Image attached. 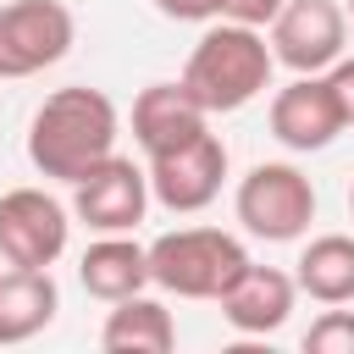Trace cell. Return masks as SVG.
<instances>
[{"label": "cell", "mask_w": 354, "mask_h": 354, "mask_svg": "<svg viewBox=\"0 0 354 354\" xmlns=\"http://www.w3.org/2000/svg\"><path fill=\"white\" fill-rule=\"evenodd\" d=\"M216 304H221V321H227L232 332L266 337V332H282V326H288V315H293V304H299V282H293L288 271H277V266H254V260H249V271H243Z\"/></svg>", "instance_id": "cell-12"}, {"label": "cell", "mask_w": 354, "mask_h": 354, "mask_svg": "<svg viewBox=\"0 0 354 354\" xmlns=\"http://www.w3.org/2000/svg\"><path fill=\"white\" fill-rule=\"evenodd\" d=\"M77 39L61 0H6L0 6V77H33L55 66Z\"/></svg>", "instance_id": "cell-7"}, {"label": "cell", "mask_w": 354, "mask_h": 354, "mask_svg": "<svg viewBox=\"0 0 354 354\" xmlns=\"http://www.w3.org/2000/svg\"><path fill=\"white\" fill-rule=\"evenodd\" d=\"M116 133H122L116 100L105 88L66 83V88L44 94V105L33 111V122H28V160H33L39 177L77 183L88 166L116 155Z\"/></svg>", "instance_id": "cell-1"}, {"label": "cell", "mask_w": 354, "mask_h": 354, "mask_svg": "<svg viewBox=\"0 0 354 354\" xmlns=\"http://www.w3.org/2000/svg\"><path fill=\"white\" fill-rule=\"evenodd\" d=\"M55 310H61V288L50 271H33V266L0 271V348L39 337L55 321Z\"/></svg>", "instance_id": "cell-14"}, {"label": "cell", "mask_w": 354, "mask_h": 354, "mask_svg": "<svg viewBox=\"0 0 354 354\" xmlns=\"http://www.w3.org/2000/svg\"><path fill=\"white\" fill-rule=\"evenodd\" d=\"M348 22H354V0H348Z\"/></svg>", "instance_id": "cell-22"}, {"label": "cell", "mask_w": 354, "mask_h": 354, "mask_svg": "<svg viewBox=\"0 0 354 354\" xmlns=\"http://www.w3.org/2000/svg\"><path fill=\"white\" fill-rule=\"evenodd\" d=\"M77 282L100 304H116V299L144 293L155 282L149 277V243H133L127 232H94V243L77 260Z\"/></svg>", "instance_id": "cell-13"}, {"label": "cell", "mask_w": 354, "mask_h": 354, "mask_svg": "<svg viewBox=\"0 0 354 354\" xmlns=\"http://www.w3.org/2000/svg\"><path fill=\"white\" fill-rule=\"evenodd\" d=\"M155 11L171 17V22H216L221 0H155Z\"/></svg>", "instance_id": "cell-19"}, {"label": "cell", "mask_w": 354, "mask_h": 354, "mask_svg": "<svg viewBox=\"0 0 354 354\" xmlns=\"http://www.w3.org/2000/svg\"><path fill=\"white\" fill-rule=\"evenodd\" d=\"M100 348L105 354H171L177 348V321L160 299L149 293H133V299H116L105 310V326H100Z\"/></svg>", "instance_id": "cell-15"}, {"label": "cell", "mask_w": 354, "mask_h": 354, "mask_svg": "<svg viewBox=\"0 0 354 354\" xmlns=\"http://www.w3.org/2000/svg\"><path fill=\"white\" fill-rule=\"evenodd\" d=\"M149 166L127 160V155H105L100 166H88L72 183V216L88 232H133L149 210Z\"/></svg>", "instance_id": "cell-8"}, {"label": "cell", "mask_w": 354, "mask_h": 354, "mask_svg": "<svg viewBox=\"0 0 354 354\" xmlns=\"http://www.w3.org/2000/svg\"><path fill=\"white\" fill-rule=\"evenodd\" d=\"M337 133H348V116L326 83V72H293V83H282L271 94V138L293 155H315L332 149Z\"/></svg>", "instance_id": "cell-10"}, {"label": "cell", "mask_w": 354, "mask_h": 354, "mask_svg": "<svg viewBox=\"0 0 354 354\" xmlns=\"http://www.w3.org/2000/svg\"><path fill=\"white\" fill-rule=\"evenodd\" d=\"M304 354H354V310L326 304L304 332Z\"/></svg>", "instance_id": "cell-17"}, {"label": "cell", "mask_w": 354, "mask_h": 354, "mask_svg": "<svg viewBox=\"0 0 354 354\" xmlns=\"http://www.w3.org/2000/svg\"><path fill=\"white\" fill-rule=\"evenodd\" d=\"M232 210L243 221L249 238H266V243H293L310 232L315 221V183L293 166V160H260L238 177V194H232Z\"/></svg>", "instance_id": "cell-4"}, {"label": "cell", "mask_w": 354, "mask_h": 354, "mask_svg": "<svg viewBox=\"0 0 354 354\" xmlns=\"http://www.w3.org/2000/svg\"><path fill=\"white\" fill-rule=\"evenodd\" d=\"M72 210L44 188H6L0 194V260L50 271L66 254Z\"/></svg>", "instance_id": "cell-5"}, {"label": "cell", "mask_w": 354, "mask_h": 354, "mask_svg": "<svg viewBox=\"0 0 354 354\" xmlns=\"http://www.w3.org/2000/svg\"><path fill=\"white\" fill-rule=\"evenodd\" d=\"M282 6H288V0H221V17L249 22V28H271Z\"/></svg>", "instance_id": "cell-18"}, {"label": "cell", "mask_w": 354, "mask_h": 354, "mask_svg": "<svg viewBox=\"0 0 354 354\" xmlns=\"http://www.w3.org/2000/svg\"><path fill=\"white\" fill-rule=\"evenodd\" d=\"M326 83H332V94H337V105H343V116L354 127V55H343L337 66H326Z\"/></svg>", "instance_id": "cell-20"}, {"label": "cell", "mask_w": 354, "mask_h": 354, "mask_svg": "<svg viewBox=\"0 0 354 354\" xmlns=\"http://www.w3.org/2000/svg\"><path fill=\"white\" fill-rule=\"evenodd\" d=\"M221 183H227V144H221V133H210V127H205L199 138L166 149V155H149V194H155V205L171 210V216L205 210V205L221 194Z\"/></svg>", "instance_id": "cell-9"}, {"label": "cell", "mask_w": 354, "mask_h": 354, "mask_svg": "<svg viewBox=\"0 0 354 354\" xmlns=\"http://www.w3.org/2000/svg\"><path fill=\"white\" fill-rule=\"evenodd\" d=\"M293 266H299L293 271L299 293H310L315 304H354V238L348 232L310 238Z\"/></svg>", "instance_id": "cell-16"}, {"label": "cell", "mask_w": 354, "mask_h": 354, "mask_svg": "<svg viewBox=\"0 0 354 354\" xmlns=\"http://www.w3.org/2000/svg\"><path fill=\"white\" fill-rule=\"evenodd\" d=\"M205 127H210V111L194 100V88L183 77L177 83H149L133 100V138H138L144 160L149 155H166V149H177L188 138H199Z\"/></svg>", "instance_id": "cell-11"}, {"label": "cell", "mask_w": 354, "mask_h": 354, "mask_svg": "<svg viewBox=\"0 0 354 354\" xmlns=\"http://www.w3.org/2000/svg\"><path fill=\"white\" fill-rule=\"evenodd\" d=\"M271 72H277V55H271L266 28H249L232 17L205 22V33L194 39V50L183 61V83L194 88V100L210 116H232V111L254 105L271 88Z\"/></svg>", "instance_id": "cell-2"}, {"label": "cell", "mask_w": 354, "mask_h": 354, "mask_svg": "<svg viewBox=\"0 0 354 354\" xmlns=\"http://www.w3.org/2000/svg\"><path fill=\"white\" fill-rule=\"evenodd\" d=\"M348 216H354V183H348Z\"/></svg>", "instance_id": "cell-21"}, {"label": "cell", "mask_w": 354, "mask_h": 354, "mask_svg": "<svg viewBox=\"0 0 354 354\" xmlns=\"http://www.w3.org/2000/svg\"><path fill=\"white\" fill-rule=\"evenodd\" d=\"M277 66L288 72H326L348 55V6L337 0H288L266 28Z\"/></svg>", "instance_id": "cell-6"}, {"label": "cell", "mask_w": 354, "mask_h": 354, "mask_svg": "<svg viewBox=\"0 0 354 354\" xmlns=\"http://www.w3.org/2000/svg\"><path fill=\"white\" fill-rule=\"evenodd\" d=\"M249 271V249L221 227H177L149 243V277L177 299H221Z\"/></svg>", "instance_id": "cell-3"}]
</instances>
